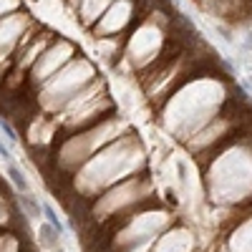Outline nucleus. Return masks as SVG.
Returning a JSON list of instances; mask_svg holds the SVG:
<instances>
[{
	"instance_id": "nucleus-1",
	"label": "nucleus",
	"mask_w": 252,
	"mask_h": 252,
	"mask_svg": "<svg viewBox=\"0 0 252 252\" xmlns=\"http://www.w3.org/2000/svg\"><path fill=\"white\" fill-rule=\"evenodd\" d=\"M18 202H20V207L25 210L28 217H40V214H43V204H40L36 197H31V194H20Z\"/></svg>"
},
{
	"instance_id": "nucleus-2",
	"label": "nucleus",
	"mask_w": 252,
	"mask_h": 252,
	"mask_svg": "<svg viewBox=\"0 0 252 252\" xmlns=\"http://www.w3.org/2000/svg\"><path fill=\"white\" fill-rule=\"evenodd\" d=\"M8 176H10V182L16 184V189L20 192V194H25V192H28V179H25V174L20 172V167L8 164Z\"/></svg>"
},
{
	"instance_id": "nucleus-3",
	"label": "nucleus",
	"mask_w": 252,
	"mask_h": 252,
	"mask_svg": "<svg viewBox=\"0 0 252 252\" xmlns=\"http://www.w3.org/2000/svg\"><path fill=\"white\" fill-rule=\"evenodd\" d=\"M43 217L48 219V225H51V227H53L58 234H63V232H66V230H63V222H61V217L56 214V210H53L51 204H43Z\"/></svg>"
},
{
	"instance_id": "nucleus-4",
	"label": "nucleus",
	"mask_w": 252,
	"mask_h": 252,
	"mask_svg": "<svg viewBox=\"0 0 252 252\" xmlns=\"http://www.w3.org/2000/svg\"><path fill=\"white\" fill-rule=\"evenodd\" d=\"M58 237H61V234H58L51 225H43L40 227V242L46 245V247H58Z\"/></svg>"
},
{
	"instance_id": "nucleus-5",
	"label": "nucleus",
	"mask_w": 252,
	"mask_h": 252,
	"mask_svg": "<svg viewBox=\"0 0 252 252\" xmlns=\"http://www.w3.org/2000/svg\"><path fill=\"white\" fill-rule=\"evenodd\" d=\"M0 129H3V134L10 139V141H18V136H16V131H13V126L5 121V118H0Z\"/></svg>"
},
{
	"instance_id": "nucleus-6",
	"label": "nucleus",
	"mask_w": 252,
	"mask_h": 252,
	"mask_svg": "<svg viewBox=\"0 0 252 252\" xmlns=\"http://www.w3.org/2000/svg\"><path fill=\"white\" fill-rule=\"evenodd\" d=\"M0 156H3V159H10V154H8V149H5V146H3V141H0Z\"/></svg>"
}]
</instances>
